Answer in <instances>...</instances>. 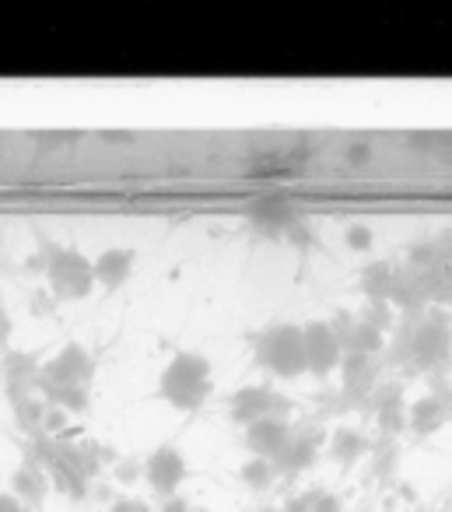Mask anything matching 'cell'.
Listing matches in <instances>:
<instances>
[{
	"label": "cell",
	"instance_id": "6da1fadb",
	"mask_svg": "<svg viewBox=\"0 0 452 512\" xmlns=\"http://www.w3.org/2000/svg\"><path fill=\"white\" fill-rule=\"evenodd\" d=\"M214 390L211 362L197 351H179L158 376V397L176 411H197Z\"/></svg>",
	"mask_w": 452,
	"mask_h": 512
},
{
	"label": "cell",
	"instance_id": "7a4b0ae2",
	"mask_svg": "<svg viewBox=\"0 0 452 512\" xmlns=\"http://www.w3.org/2000/svg\"><path fill=\"white\" fill-rule=\"evenodd\" d=\"M256 362L281 379L302 376L305 372L302 327H295V323H277V327L263 330V337L256 341Z\"/></svg>",
	"mask_w": 452,
	"mask_h": 512
},
{
	"label": "cell",
	"instance_id": "3957f363",
	"mask_svg": "<svg viewBox=\"0 0 452 512\" xmlns=\"http://www.w3.org/2000/svg\"><path fill=\"white\" fill-rule=\"evenodd\" d=\"M46 281L60 299H85L95 288V271L81 249L71 246H53L46 256Z\"/></svg>",
	"mask_w": 452,
	"mask_h": 512
},
{
	"label": "cell",
	"instance_id": "277c9868",
	"mask_svg": "<svg viewBox=\"0 0 452 512\" xmlns=\"http://www.w3.org/2000/svg\"><path fill=\"white\" fill-rule=\"evenodd\" d=\"M305 341V372L312 376H330L333 369H340L344 362V341H340V330L326 320H312L302 327Z\"/></svg>",
	"mask_w": 452,
	"mask_h": 512
},
{
	"label": "cell",
	"instance_id": "5b68a950",
	"mask_svg": "<svg viewBox=\"0 0 452 512\" xmlns=\"http://www.w3.org/2000/svg\"><path fill=\"white\" fill-rule=\"evenodd\" d=\"M95 376V362L81 344H67L60 355H53L50 362L39 369V383L46 386H81L85 390Z\"/></svg>",
	"mask_w": 452,
	"mask_h": 512
},
{
	"label": "cell",
	"instance_id": "8992f818",
	"mask_svg": "<svg viewBox=\"0 0 452 512\" xmlns=\"http://www.w3.org/2000/svg\"><path fill=\"white\" fill-rule=\"evenodd\" d=\"M144 477H148V484L158 495H172L186 477L183 453H179L176 446H158L155 453L148 456V463H144Z\"/></svg>",
	"mask_w": 452,
	"mask_h": 512
},
{
	"label": "cell",
	"instance_id": "52a82bcc",
	"mask_svg": "<svg viewBox=\"0 0 452 512\" xmlns=\"http://www.w3.org/2000/svg\"><path fill=\"white\" fill-rule=\"evenodd\" d=\"M232 418L242 421V425H256V421L263 418H281V397H277L274 390H267V386H246V390H239L232 397Z\"/></svg>",
	"mask_w": 452,
	"mask_h": 512
},
{
	"label": "cell",
	"instance_id": "ba28073f",
	"mask_svg": "<svg viewBox=\"0 0 452 512\" xmlns=\"http://www.w3.org/2000/svg\"><path fill=\"white\" fill-rule=\"evenodd\" d=\"M410 351H414V362H421V365L449 358L452 330H449V323H445V316H428V320L414 330V344H410Z\"/></svg>",
	"mask_w": 452,
	"mask_h": 512
},
{
	"label": "cell",
	"instance_id": "9c48e42d",
	"mask_svg": "<svg viewBox=\"0 0 452 512\" xmlns=\"http://www.w3.org/2000/svg\"><path fill=\"white\" fill-rule=\"evenodd\" d=\"M288 442H291V428L284 418H263L246 428V446L253 449V456H260V460H270V463L281 460Z\"/></svg>",
	"mask_w": 452,
	"mask_h": 512
},
{
	"label": "cell",
	"instance_id": "30bf717a",
	"mask_svg": "<svg viewBox=\"0 0 452 512\" xmlns=\"http://www.w3.org/2000/svg\"><path fill=\"white\" fill-rule=\"evenodd\" d=\"M134 264H137L134 249H106V253H99L92 260L95 285L116 292V288H123L130 281V274H134Z\"/></svg>",
	"mask_w": 452,
	"mask_h": 512
},
{
	"label": "cell",
	"instance_id": "8fae6325",
	"mask_svg": "<svg viewBox=\"0 0 452 512\" xmlns=\"http://www.w3.org/2000/svg\"><path fill=\"white\" fill-rule=\"evenodd\" d=\"M249 221L263 232H288L295 225V207L284 197H260L249 204Z\"/></svg>",
	"mask_w": 452,
	"mask_h": 512
},
{
	"label": "cell",
	"instance_id": "7c38bea8",
	"mask_svg": "<svg viewBox=\"0 0 452 512\" xmlns=\"http://www.w3.org/2000/svg\"><path fill=\"white\" fill-rule=\"evenodd\" d=\"M393 281H396V267L389 260H375L361 271V292L368 302H389L393 295Z\"/></svg>",
	"mask_w": 452,
	"mask_h": 512
},
{
	"label": "cell",
	"instance_id": "4fadbf2b",
	"mask_svg": "<svg viewBox=\"0 0 452 512\" xmlns=\"http://www.w3.org/2000/svg\"><path fill=\"white\" fill-rule=\"evenodd\" d=\"M340 379L351 393H365L375 383V358L372 355H344L340 362Z\"/></svg>",
	"mask_w": 452,
	"mask_h": 512
},
{
	"label": "cell",
	"instance_id": "5bb4252c",
	"mask_svg": "<svg viewBox=\"0 0 452 512\" xmlns=\"http://www.w3.org/2000/svg\"><path fill=\"white\" fill-rule=\"evenodd\" d=\"M340 341H344L347 355H375V351H382L386 337H382V330H375V327H368L365 320H358L347 330H340Z\"/></svg>",
	"mask_w": 452,
	"mask_h": 512
},
{
	"label": "cell",
	"instance_id": "9a60e30c",
	"mask_svg": "<svg viewBox=\"0 0 452 512\" xmlns=\"http://www.w3.org/2000/svg\"><path fill=\"white\" fill-rule=\"evenodd\" d=\"M407 421H410V428H414V432H421V435L438 432V428L445 425V407H442V400H438V397L414 400V407L407 411Z\"/></svg>",
	"mask_w": 452,
	"mask_h": 512
},
{
	"label": "cell",
	"instance_id": "2e32d148",
	"mask_svg": "<svg viewBox=\"0 0 452 512\" xmlns=\"http://www.w3.org/2000/svg\"><path fill=\"white\" fill-rule=\"evenodd\" d=\"M15 491H18L15 498H18L22 505H36L39 498H43V491H46V474H43L39 467H32V463H29V467H22V470L15 474Z\"/></svg>",
	"mask_w": 452,
	"mask_h": 512
},
{
	"label": "cell",
	"instance_id": "e0dca14e",
	"mask_svg": "<svg viewBox=\"0 0 452 512\" xmlns=\"http://www.w3.org/2000/svg\"><path fill=\"white\" fill-rule=\"evenodd\" d=\"M330 449H333V456H337L340 463H354L368 446H365V435H361V432H354V428H340V432L333 435Z\"/></svg>",
	"mask_w": 452,
	"mask_h": 512
},
{
	"label": "cell",
	"instance_id": "ac0fdd59",
	"mask_svg": "<svg viewBox=\"0 0 452 512\" xmlns=\"http://www.w3.org/2000/svg\"><path fill=\"white\" fill-rule=\"evenodd\" d=\"M43 390L50 393V400L60 407V411H85L88 407V393L81 390V386H46Z\"/></svg>",
	"mask_w": 452,
	"mask_h": 512
},
{
	"label": "cell",
	"instance_id": "d6986e66",
	"mask_svg": "<svg viewBox=\"0 0 452 512\" xmlns=\"http://www.w3.org/2000/svg\"><path fill=\"white\" fill-rule=\"evenodd\" d=\"M242 477H246L249 488H270V481H274V463L253 456V460L242 467Z\"/></svg>",
	"mask_w": 452,
	"mask_h": 512
},
{
	"label": "cell",
	"instance_id": "ffe728a7",
	"mask_svg": "<svg viewBox=\"0 0 452 512\" xmlns=\"http://www.w3.org/2000/svg\"><path fill=\"white\" fill-rule=\"evenodd\" d=\"M344 239H347V246H351L354 253H365V249H372L375 235H372V228H368V225H351Z\"/></svg>",
	"mask_w": 452,
	"mask_h": 512
},
{
	"label": "cell",
	"instance_id": "44dd1931",
	"mask_svg": "<svg viewBox=\"0 0 452 512\" xmlns=\"http://www.w3.org/2000/svg\"><path fill=\"white\" fill-rule=\"evenodd\" d=\"M365 323L368 327H375V330H382L389 323V306L386 302H368L365 306Z\"/></svg>",
	"mask_w": 452,
	"mask_h": 512
},
{
	"label": "cell",
	"instance_id": "7402d4cb",
	"mask_svg": "<svg viewBox=\"0 0 452 512\" xmlns=\"http://www.w3.org/2000/svg\"><path fill=\"white\" fill-rule=\"evenodd\" d=\"M312 512H344V509H340V502L333 495H316V502H312Z\"/></svg>",
	"mask_w": 452,
	"mask_h": 512
},
{
	"label": "cell",
	"instance_id": "603a6c76",
	"mask_svg": "<svg viewBox=\"0 0 452 512\" xmlns=\"http://www.w3.org/2000/svg\"><path fill=\"white\" fill-rule=\"evenodd\" d=\"M0 512H29L15 495H0Z\"/></svg>",
	"mask_w": 452,
	"mask_h": 512
},
{
	"label": "cell",
	"instance_id": "cb8c5ba5",
	"mask_svg": "<svg viewBox=\"0 0 452 512\" xmlns=\"http://www.w3.org/2000/svg\"><path fill=\"white\" fill-rule=\"evenodd\" d=\"M113 512H148V509H144V502H134V498H120L113 505Z\"/></svg>",
	"mask_w": 452,
	"mask_h": 512
},
{
	"label": "cell",
	"instance_id": "d4e9b609",
	"mask_svg": "<svg viewBox=\"0 0 452 512\" xmlns=\"http://www.w3.org/2000/svg\"><path fill=\"white\" fill-rule=\"evenodd\" d=\"M8 337H11V316H8V309L0 306V344L8 341Z\"/></svg>",
	"mask_w": 452,
	"mask_h": 512
},
{
	"label": "cell",
	"instance_id": "484cf974",
	"mask_svg": "<svg viewBox=\"0 0 452 512\" xmlns=\"http://www.w3.org/2000/svg\"><path fill=\"white\" fill-rule=\"evenodd\" d=\"M165 512H190V505H186L183 498H169V502H165Z\"/></svg>",
	"mask_w": 452,
	"mask_h": 512
}]
</instances>
